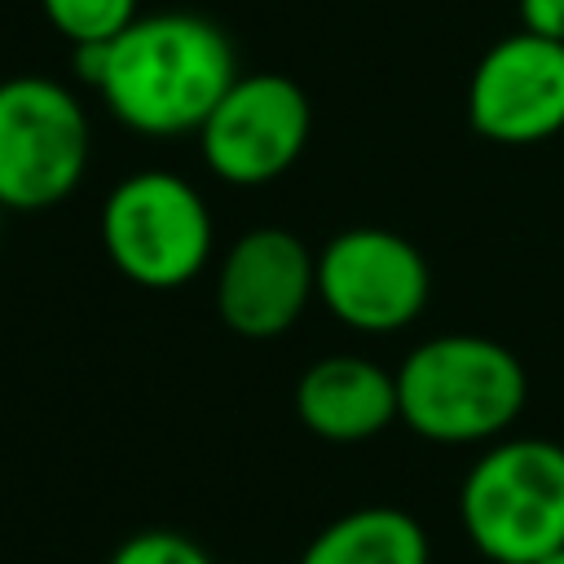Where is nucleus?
<instances>
[{"label": "nucleus", "mask_w": 564, "mask_h": 564, "mask_svg": "<svg viewBox=\"0 0 564 564\" xmlns=\"http://www.w3.org/2000/svg\"><path fill=\"white\" fill-rule=\"evenodd\" d=\"M75 70L141 137L198 132L238 79L229 35L198 13H137L110 44L75 48Z\"/></svg>", "instance_id": "1"}, {"label": "nucleus", "mask_w": 564, "mask_h": 564, "mask_svg": "<svg viewBox=\"0 0 564 564\" xmlns=\"http://www.w3.org/2000/svg\"><path fill=\"white\" fill-rule=\"evenodd\" d=\"M529 379L520 357L489 335H432L397 370L401 423L436 445L498 441L524 410Z\"/></svg>", "instance_id": "2"}, {"label": "nucleus", "mask_w": 564, "mask_h": 564, "mask_svg": "<svg viewBox=\"0 0 564 564\" xmlns=\"http://www.w3.org/2000/svg\"><path fill=\"white\" fill-rule=\"evenodd\" d=\"M458 520L494 564H538L564 546V445L511 436L489 445L463 476Z\"/></svg>", "instance_id": "3"}, {"label": "nucleus", "mask_w": 564, "mask_h": 564, "mask_svg": "<svg viewBox=\"0 0 564 564\" xmlns=\"http://www.w3.org/2000/svg\"><path fill=\"white\" fill-rule=\"evenodd\" d=\"M212 212L176 172H132L101 203V247L110 264L145 291H176L194 282L212 260Z\"/></svg>", "instance_id": "4"}, {"label": "nucleus", "mask_w": 564, "mask_h": 564, "mask_svg": "<svg viewBox=\"0 0 564 564\" xmlns=\"http://www.w3.org/2000/svg\"><path fill=\"white\" fill-rule=\"evenodd\" d=\"M88 115L79 97L44 75L0 84V207L44 212L75 194L88 172Z\"/></svg>", "instance_id": "5"}, {"label": "nucleus", "mask_w": 564, "mask_h": 564, "mask_svg": "<svg viewBox=\"0 0 564 564\" xmlns=\"http://www.w3.org/2000/svg\"><path fill=\"white\" fill-rule=\"evenodd\" d=\"M313 132V106L291 75H238L198 128V150L225 185H269L295 167Z\"/></svg>", "instance_id": "6"}, {"label": "nucleus", "mask_w": 564, "mask_h": 564, "mask_svg": "<svg viewBox=\"0 0 564 564\" xmlns=\"http://www.w3.org/2000/svg\"><path fill=\"white\" fill-rule=\"evenodd\" d=\"M432 273L423 251L375 225L335 234L317 251V300L335 322L361 335H397L427 308Z\"/></svg>", "instance_id": "7"}, {"label": "nucleus", "mask_w": 564, "mask_h": 564, "mask_svg": "<svg viewBox=\"0 0 564 564\" xmlns=\"http://www.w3.org/2000/svg\"><path fill=\"white\" fill-rule=\"evenodd\" d=\"M467 119L485 141L538 145L564 128V44L516 31L471 70Z\"/></svg>", "instance_id": "8"}, {"label": "nucleus", "mask_w": 564, "mask_h": 564, "mask_svg": "<svg viewBox=\"0 0 564 564\" xmlns=\"http://www.w3.org/2000/svg\"><path fill=\"white\" fill-rule=\"evenodd\" d=\"M317 300V256L282 225L247 229L220 260L216 313L242 339L286 335Z\"/></svg>", "instance_id": "9"}, {"label": "nucleus", "mask_w": 564, "mask_h": 564, "mask_svg": "<svg viewBox=\"0 0 564 564\" xmlns=\"http://www.w3.org/2000/svg\"><path fill=\"white\" fill-rule=\"evenodd\" d=\"M295 414L322 441H335V445L370 441L401 419L397 375L352 352L322 357L295 383Z\"/></svg>", "instance_id": "10"}, {"label": "nucleus", "mask_w": 564, "mask_h": 564, "mask_svg": "<svg viewBox=\"0 0 564 564\" xmlns=\"http://www.w3.org/2000/svg\"><path fill=\"white\" fill-rule=\"evenodd\" d=\"M300 564H427V533L401 507H357L322 524Z\"/></svg>", "instance_id": "11"}, {"label": "nucleus", "mask_w": 564, "mask_h": 564, "mask_svg": "<svg viewBox=\"0 0 564 564\" xmlns=\"http://www.w3.org/2000/svg\"><path fill=\"white\" fill-rule=\"evenodd\" d=\"M40 9L75 48L110 44L128 22H137V0H40Z\"/></svg>", "instance_id": "12"}, {"label": "nucleus", "mask_w": 564, "mask_h": 564, "mask_svg": "<svg viewBox=\"0 0 564 564\" xmlns=\"http://www.w3.org/2000/svg\"><path fill=\"white\" fill-rule=\"evenodd\" d=\"M106 564H212V555L176 529H141L123 538Z\"/></svg>", "instance_id": "13"}, {"label": "nucleus", "mask_w": 564, "mask_h": 564, "mask_svg": "<svg viewBox=\"0 0 564 564\" xmlns=\"http://www.w3.org/2000/svg\"><path fill=\"white\" fill-rule=\"evenodd\" d=\"M520 31L564 44V0H520Z\"/></svg>", "instance_id": "14"}, {"label": "nucleus", "mask_w": 564, "mask_h": 564, "mask_svg": "<svg viewBox=\"0 0 564 564\" xmlns=\"http://www.w3.org/2000/svg\"><path fill=\"white\" fill-rule=\"evenodd\" d=\"M538 564H564V546H560V551H551V555H542Z\"/></svg>", "instance_id": "15"}, {"label": "nucleus", "mask_w": 564, "mask_h": 564, "mask_svg": "<svg viewBox=\"0 0 564 564\" xmlns=\"http://www.w3.org/2000/svg\"><path fill=\"white\" fill-rule=\"evenodd\" d=\"M0 225H4V207H0Z\"/></svg>", "instance_id": "16"}]
</instances>
